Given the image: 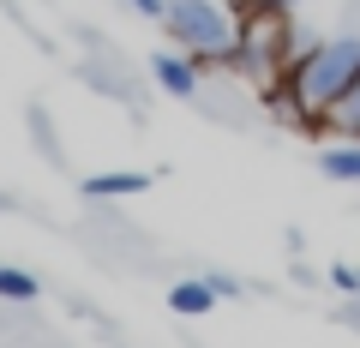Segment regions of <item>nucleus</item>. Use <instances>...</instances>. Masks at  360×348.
<instances>
[{
  "instance_id": "9b49d317",
  "label": "nucleus",
  "mask_w": 360,
  "mask_h": 348,
  "mask_svg": "<svg viewBox=\"0 0 360 348\" xmlns=\"http://www.w3.org/2000/svg\"><path fill=\"white\" fill-rule=\"evenodd\" d=\"M210 288H217V295H222V300H240V295H246V288H240V283H234V276H222V271H210Z\"/></svg>"
},
{
  "instance_id": "f03ea898",
  "label": "nucleus",
  "mask_w": 360,
  "mask_h": 348,
  "mask_svg": "<svg viewBox=\"0 0 360 348\" xmlns=\"http://www.w3.org/2000/svg\"><path fill=\"white\" fill-rule=\"evenodd\" d=\"M283 78L295 84V96L307 103V115L330 120V108L342 103L348 84L360 78V37H354V30H342V37H319Z\"/></svg>"
},
{
  "instance_id": "0eeeda50",
  "label": "nucleus",
  "mask_w": 360,
  "mask_h": 348,
  "mask_svg": "<svg viewBox=\"0 0 360 348\" xmlns=\"http://www.w3.org/2000/svg\"><path fill=\"white\" fill-rule=\"evenodd\" d=\"M264 103H270V115H276V120H288V127H300V132H319V127H324L319 115H307V103L295 96V84H288V78H276V84H270Z\"/></svg>"
},
{
  "instance_id": "39448f33",
  "label": "nucleus",
  "mask_w": 360,
  "mask_h": 348,
  "mask_svg": "<svg viewBox=\"0 0 360 348\" xmlns=\"http://www.w3.org/2000/svg\"><path fill=\"white\" fill-rule=\"evenodd\" d=\"M156 174H144V168H120V174H90L84 181V198H139L150 193Z\"/></svg>"
},
{
  "instance_id": "9d476101",
  "label": "nucleus",
  "mask_w": 360,
  "mask_h": 348,
  "mask_svg": "<svg viewBox=\"0 0 360 348\" xmlns=\"http://www.w3.org/2000/svg\"><path fill=\"white\" fill-rule=\"evenodd\" d=\"M330 283L342 295H360V264H330Z\"/></svg>"
},
{
  "instance_id": "20e7f679",
  "label": "nucleus",
  "mask_w": 360,
  "mask_h": 348,
  "mask_svg": "<svg viewBox=\"0 0 360 348\" xmlns=\"http://www.w3.org/2000/svg\"><path fill=\"white\" fill-rule=\"evenodd\" d=\"M319 168H324V181L336 186H360V138H336L319 150Z\"/></svg>"
},
{
  "instance_id": "7ed1b4c3",
  "label": "nucleus",
  "mask_w": 360,
  "mask_h": 348,
  "mask_svg": "<svg viewBox=\"0 0 360 348\" xmlns=\"http://www.w3.org/2000/svg\"><path fill=\"white\" fill-rule=\"evenodd\" d=\"M150 72H156V84H162L168 96H180V103H193V96L205 91V60L186 54V49H162L150 60Z\"/></svg>"
},
{
  "instance_id": "6e6552de",
  "label": "nucleus",
  "mask_w": 360,
  "mask_h": 348,
  "mask_svg": "<svg viewBox=\"0 0 360 348\" xmlns=\"http://www.w3.org/2000/svg\"><path fill=\"white\" fill-rule=\"evenodd\" d=\"M42 288H37V276L30 271H18V264H0V300H13V307H30Z\"/></svg>"
},
{
  "instance_id": "1a4fd4ad",
  "label": "nucleus",
  "mask_w": 360,
  "mask_h": 348,
  "mask_svg": "<svg viewBox=\"0 0 360 348\" xmlns=\"http://www.w3.org/2000/svg\"><path fill=\"white\" fill-rule=\"evenodd\" d=\"M330 132H342V138H360V78L348 84V96L330 108Z\"/></svg>"
},
{
  "instance_id": "f8f14e48",
  "label": "nucleus",
  "mask_w": 360,
  "mask_h": 348,
  "mask_svg": "<svg viewBox=\"0 0 360 348\" xmlns=\"http://www.w3.org/2000/svg\"><path fill=\"white\" fill-rule=\"evenodd\" d=\"M336 318H342V324H354V330H360V295H348L342 307H336Z\"/></svg>"
},
{
  "instance_id": "ddd939ff",
  "label": "nucleus",
  "mask_w": 360,
  "mask_h": 348,
  "mask_svg": "<svg viewBox=\"0 0 360 348\" xmlns=\"http://www.w3.org/2000/svg\"><path fill=\"white\" fill-rule=\"evenodd\" d=\"M127 6H139V13L156 18V25H162V13H168V0H127Z\"/></svg>"
},
{
  "instance_id": "4468645a",
  "label": "nucleus",
  "mask_w": 360,
  "mask_h": 348,
  "mask_svg": "<svg viewBox=\"0 0 360 348\" xmlns=\"http://www.w3.org/2000/svg\"><path fill=\"white\" fill-rule=\"evenodd\" d=\"M258 6H264V13H295L300 0H258Z\"/></svg>"
},
{
  "instance_id": "423d86ee",
  "label": "nucleus",
  "mask_w": 360,
  "mask_h": 348,
  "mask_svg": "<svg viewBox=\"0 0 360 348\" xmlns=\"http://www.w3.org/2000/svg\"><path fill=\"white\" fill-rule=\"evenodd\" d=\"M217 288H210V276H186V283H174L168 288V307L174 312H186V318H205V312H217Z\"/></svg>"
},
{
  "instance_id": "f257e3e1",
  "label": "nucleus",
  "mask_w": 360,
  "mask_h": 348,
  "mask_svg": "<svg viewBox=\"0 0 360 348\" xmlns=\"http://www.w3.org/2000/svg\"><path fill=\"white\" fill-rule=\"evenodd\" d=\"M162 30H168L174 49L198 54L205 66H234L246 18L234 13V0H168Z\"/></svg>"
}]
</instances>
